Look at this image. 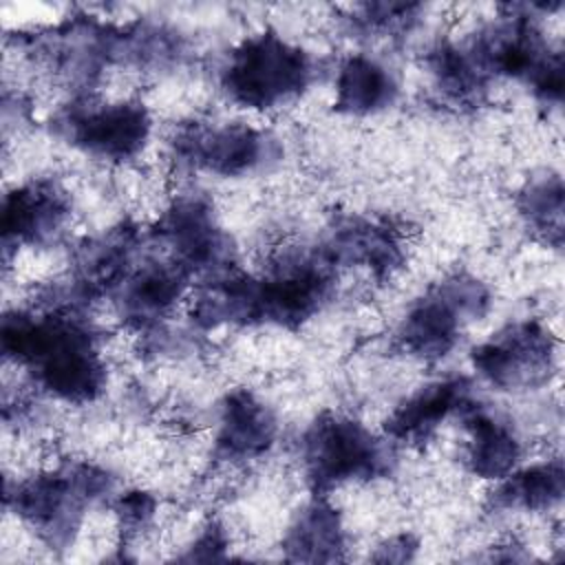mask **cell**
I'll return each instance as SVG.
<instances>
[{
  "mask_svg": "<svg viewBox=\"0 0 565 565\" xmlns=\"http://www.w3.org/2000/svg\"><path fill=\"white\" fill-rule=\"evenodd\" d=\"M79 307L51 300L42 309H13L0 329L2 355L42 393L71 406L99 399L108 382L99 335Z\"/></svg>",
  "mask_w": 565,
  "mask_h": 565,
  "instance_id": "cell-1",
  "label": "cell"
},
{
  "mask_svg": "<svg viewBox=\"0 0 565 565\" xmlns=\"http://www.w3.org/2000/svg\"><path fill=\"white\" fill-rule=\"evenodd\" d=\"M115 494V477L90 461H66L7 483L4 505L51 552L68 550L90 508Z\"/></svg>",
  "mask_w": 565,
  "mask_h": 565,
  "instance_id": "cell-2",
  "label": "cell"
},
{
  "mask_svg": "<svg viewBox=\"0 0 565 565\" xmlns=\"http://www.w3.org/2000/svg\"><path fill=\"white\" fill-rule=\"evenodd\" d=\"M539 4H508L503 15L466 38L479 68L490 82L516 79L532 88L543 106H561L565 86L563 51L554 49L539 22Z\"/></svg>",
  "mask_w": 565,
  "mask_h": 565,
  "instance_id": "cell-3",
  "label": "cell"
},
{
  "mask_svg": "<svg viewBox=\"0 0 565 565\" xmlns=\"http://www.w3.org/2000/svg\"><path fill=\"white\" fill-rule=\"evenodd\" d=\"M318 79V60L278 31L236 42L218 66L221 93L247 110H274L300 99Z\"/></svg>",
  "mask_w": 565,
  "mask_h": 565,
  "instance_id": "cell-4",
  "label": "cell"
},
{
  "mask_svg": "<svg viewBox=\"0 0 565 565\" xmlns=\"http://www.w3.org/2000/svg\"><path fill=\"white\" fill-rule=\"evenodd\" d=\"M298 459L313 494L388 477L395 463L393 444L384 435L338 411H322L307 424L298 439Z\"/></svg>",
  "mask_w": 565,
  "mask_h": 565,
  "instance_id": "cell-5",
  "label": "cell"
},
{
  "mask_svg": "<svg viewBox=\"0 0 565 565\" xmlns=\"http://www.w3.org/2000/svg\"><path fill=\"white\" fill-rule=\"evenodd\" d=\"M490 307L492 291L481 278L466 271L444 276L406 309L395 329V342L415 360L439 362Z\"/></svg>",
  "mask_w": 565,
  "mask_h": 565,
  "instance_id": "cell-6",
  "label": "cell"
},
{
  "mask_svg": "<svg viewBox=\"0 0 565 565\" xmlns=\"http://www.w3.org/2000/svg\"><path fill=\"white\" fill-rule=\"evenodd\" d=\"M280 139L247 121H188L168 137L170 161L188 172L245 179L274 170L282 161Z\"/></svg>",
  "mask_w": 565,
  "mask_h": 565,
  "instance_id": "cell-7",
  "label": "cell"
},
{
  "mask_svg": "<svg viewBox=\"0 0 565 565\" xmlns=\"http://www.w3.org/2000/svg\"><path fill=\"white\" fill-rule=\"evenodd\" d=\"M338 269L318 247L285 252L263 274H249L252 322L300 329L335 294Z\"/></svg>",
  "mask_w": 565,
  "mask_h": 565,
  "instance_id": "cell-8",
  "label": "cell"
},
{
  "mask_svg": "<svg viewBox=\"0 0 565 565\" xmlns=\"http://www.w3.org/2000/svg\"><path fill=\"white\" fill-rule=\"evenodd\" d=\"M51 130L84 157L128 163L148 148L152 115L139 99L102 102L82 93L51 117Z\"/></svg>",
  "mask_w": 565,
  "mask_h": 565,
  "instance_id": "cell-9",
  "label": "cell"
},
{
  "mask_svg": "<svg viewBox=\"0 0 565 565\" xmlns=\"http://www.w3.org/2000/svg\"><path fill=\"white\" fill-rule=\"evenodd\" d=\"M470 364L492 388L536 391L558 369V340L539 320H514L479 342L470 351Z\"/></svg>",
  "mask_w": 565,
  "mask_h": 565,
  "instance_id": "cell-10",
  "label": "cell"
},
{
  "mask_svg": "<svg viewBox=\"0 0 565 565\" xmlns=\"http://www.w3.org/2000/svg\"><path fill=\"white\" fill-rule=\"evenodd\" d=\"M152 238L168 258L192 278H210L234 269V243L214 205L203 194H181L168 203L152 227Z\"/></svg>",
  "mask_w": 565,
  "mask_h": 565,
  "instance_id": "cell-11",
  "label": "cell"
},
{
  "mask_svg": "<svg viewBox=\"0 0 565 565\" xmlns=\"http://www.w3.org/2000/svg\"><path fill=\"white\" fill-rule=\"evenodd\" d=\"M35 60L79 90L90 88L102 73L119 64V26L90 15L68 18L62 24L29 38Z\"/></svg>",
  "mask_w": 565,
  "mask_h": 565,
  "instance_id": "cell-12",
  "label": "cell"
},
{
  "mask_svg": "<svg viewBox=\"0 0 565 565\" xmlns=\"http://www.w3.org/2000/svg\"><path fill=\"white\" fill-rule=\"evenodd\" d=\"M71 194L53 179H31L2 199L0 230L4 256L20 247H46L60 241L71 221Z\"/></svg>",
  "mask_w": 565,
  "mask_h": 565,
  "instance_id": "cell-13",
  "label": "cell"
},
{
  "mask_svg": "<svg viewBox=\"0 0 565 565\" xmlns=\"http://www.w3.org/2000/svg\"><path fill=\"white\" fill-rule=\"evenodd\" d=\"M318 249L335 269L364 267L384 280L404 267L408 236L388 218L344 216L327 230Z\"/></svg>",
  "mask_w": 565,
  "mask_h": 565,
  "instance_id": "cell-14",
  "label": "cell"
},
{
  "mask_svg": "<svg viewBox=\"0 0 565 565\" xmlns=\"http://www.w3.org/2000/svg\"><path fill=\"white\" fill-rule=\"evenodd\" d=\"M141 234L130 223H119L102 234L82 241L73 254L68 287L62 296L82 305L95 298H113L119 285L135 269Z\"/></svg>",
  "mask_w": 565,
  "mask_h": 565,
  "instance_id": "cell-15",
  "label": "cell"
},
{
  "mask_svg": "<svg viewBox=\"0 0 565 565\" xmlns=\"http://www.w3.org/2000/svg\"><path fill=\"white\" fill-rule=\"evenodd\" d=\"M472 384L463 375L433 380L404 397L384 419V437L395 446H424L472 402Z\"/></svg>",
  "mask_w": 565,
  "mask_h": 565,
  "instance_id": "cell-16",
  "label": "cell"
},
{
  "mask_svg": "<svg viewBox=\"0 0 565 565\" xmlns=\"http://www.w3.org/2000/svg\"><path fill=\"white\" fill-rule=\"evenodd\" d=\"M190 280L192 276L170 258L135 265L128 278L113 294L115 311L128 329H157L183 300Z\"/></svg>",
  "mask_w": 565,
  "mask_h": 565,
  "instance_id": "cell-17",
  "label": "cell"
},
{
  "mask_svg": "<svg viewBox=\"0 0 565 565\" xmlns=\"http://www.w3.org/2000/svg\"><path fill=\"white\" fill-rule=\"evenodd\" d=\"M278 437L274 411L252 391L234 388L218 402L214 457L225 463H247L265 457Z\"/></svg>",
  "mask_w": 565,
  "mask_h": 565,
  "instance_id": "cell-18",
  "label": "cell"
},
{
  "mask_svg": "<svg viewBox=\"0 0 565 565\" xmlns=\"http://www.w3.org/2000/svg\"><path fill=\"white\" fill-rule=\"evenodd\" d=\"M459 417L466 430L463 463L472 477L499 481L519 466L523 444L516 428L508 419L499 417L475 399Z\"/></svg>",
  "mask_w": 565,
  "mask_h": 565,
  "instance_id": "cell-19",
  "label": "cell"
},
{
  "mask_svg": "<svg viewBox=\"0 0 565 565\" xmlns=\"http://www.w3.org/2000/svg\"><path fill=\"white\" fill-rule=\"evenodd\" d=\"M399 97L395 71L371 53L347 55L333 79V108L347 117H375L386 113Z\"/></svg>",
  "mask_w": 565,
  "mask_h": 565,
  "instance_id": "cell-20",
  "label": "cell"
},
{
  "mask_svg": "<svg viewBox=\"0 0 565 565\" xmlns=\"http://www.w3.org/2000/svg\"><path fill=\"white\" fill-rule=\"evenodd\" d=\"M280 550L291 563H338L347 558V530L327 494H313L289 523Z\"/></svg>",
  "mask_w": 565,
  "mask_h": 565,
  "instance_id": "cell-21",
  "label": "cell"
},
{
  "mask_svg": "<svg viewBox=\"0 0 565 565\" xmlns=\"http://www.w3.org/2000/svg\"><path fill=\"white\" fill-rule=\"evenodd\" d=\"M565 494V468L561 457L516 466L512 472L494 481L488 494L492 510L512 512H547L561 505Z\"/></svg>",
  "mask_w": 565,
  "mask_h": 565,
  "instance_id": "cell-22",
  "label": "cell"
},
{
  "mask_svg": "<svg viewBox=\"0 0 565 565\" xmlns=\"http://www.w3.org/2000/svg\"><path fill=\"white\" fill-rule=\"evenodd\" d=\"M424 64L444 102L461 108H475L488 97L492 82L479 68L463 40L437 42L428 51Z\"/></svg>",
  "mask_w": 565,
  "mask_h": 565,
  "instance_id": "cell-23",
  "label": "cell"
},
{
  "mask_svg": "<svg viewBox=\"0 0 565 565\" xmlns=\"http://www.w3.org/2000/svg\"><path fill=\"white\" fill-rule=\"evenodd\" d=\"M516 210L523 225L545 243L561 249L565 236V190L558 172L532 177L516 194Z\"/></svg>",
  "mask_w": 565,
  "mask_h": 565,
  "instance_id": "cell-24",
  "label": "cell"
},
{
  "mask_svg": "<svg viewBox=\"0 0 565 565\" xmlns=\"http://www.w3.org/2000/svg\"><path fill=\"white\" fill-rule=\"evenodd\" d=\"M185 57V40L170 26L157 22H132L119 26V64L141 71H168Z\"/></svg>",
  "mask_w": 565,
  "mask_h": 565,
  "instance_id": "cell-25",
  "label": "cell"
},
{
  "mask_svg": "<svg viewBox=\"0 0 565 565\" xmlns=\"http://www.w3.org/2000/svg\"><path fill=\"white\" fill-rule=\"evenodd\" d=\"M424 11L417 2H362L349 7L342 20L355 38L397 40L419 24Z\"/></svg>",
  "mask_w": 565,
  "mask_h": 565,
  "instance_id": "cell-26",
  "label": "cell"
},
{
  "mask_svg": "<svg viewBox=\"0 0 565 565\" xmlns=\"http://www.w3.org/2000/svg\"><path fill=\"white\" fill-rule=\"evenodd\" d=\"M113 510L117 514L119 527L124 532V536H137L139 532H143L157 512V501L152 494L143 492V490H128L115 497L113 501Z\"/></svg>",
  "mask_w": 565,
  "mask_h": 565,
  "instance_id": "cell-27",
  "label": "cell"
},
{
  "mask_svg": "<svg viewBox=\"0 0 565 565\" xmlns=\"http://www.w3.org/2000/svg\"><path fill=\"white\" fill-rule=\"evenodd\" d=\"M227 547H230V539L227 532L221 523L210 521L199 536L188 545L185 554L179 556V561H223L227 558Z\"/></svg>",
  "mask_w": 565,
  "mask_h": 565,
  "instance_id": "cell-28",
  "label": "cell"
},
{
  "mask_svg": "<svg viewBox=\"0 0 565 565\" xmlns=\"http://www.w3.org/2000/svg\"><path fill=\"white\" fill-rule=\"evenodd\" d=\"M419 541L417 536L404 532L386 539L382 545H377L375 554L371 556L375 563H408L417 556Z\"/></svg>",
  "mask_w": 565,
  "mask_h": 565,
  "instance_id": "cell-29",
  "label": "cell"
}]
</instances>
